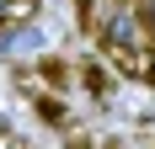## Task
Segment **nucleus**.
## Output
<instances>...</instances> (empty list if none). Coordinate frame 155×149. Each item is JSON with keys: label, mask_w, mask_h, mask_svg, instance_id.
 <instances>
[{"label": "nucleus", "mask_w": 155, "mask_h": 149, "mask_svg": "<svg viewBox=\"0 0 155 149\" xmlns=\"http://www.w3.org/2000/svg\"><path fill=\"white\" fill-rule=\"evenodd\" d=\"M86 5H91V0H80V11H86Z\"/></svg>", "instance_id": "7ed1b4c3"}, {"label": "nucleus", "mask_w": 155, "mask_h": 149, "mask_svg": "<svg viewBox=\"0 0 155 149\" xmlns=\"http://www.w3.org/2000/svg\"><path fill=\"white\" fill-rule=\"evenodd\" d=\"M102 48H107L128 74H150V27L139 21L134 5H118V11L107 16V27H102Z\"/></svg>", "instance_id": "f257e3e1"}, {"label": "nucleus", "mask_w": 155, "mask_h": 149, "mask_svg": "<svg viewBox=\"0 0 155 149\" xmlns=\"http://www.w3.org/2000/svg\"><path fill=\"white\" fill-rule=\"evenodd\" d=\"M38 43H43V37H38V27H11V37H5V48H11V53H32Z\"/></svg>", "instance_id": "f03ea898"}]
</instances>
